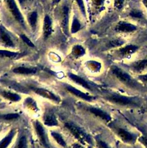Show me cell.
<instances>
[{"label":"cell","mask_w":147,"mask_h":148,"mask_svg":"<svg viewBox=\"0 0 147 148\" xmlns=\"http://www.w3.org/2000/svg\"><path fill=\"white\" fill-rule=\"evenodd\" d=\"M6 3L7 4V6L15 18V19L22 26L25 27V23L24 20L23 18L22 15L21 14V13L20 12L18 8L17 7L16 3L15 2L14 0H5Z\"/></svg>","instance_id":"52a82bcc"},{"label":"cell","mask_w":147,"mask_h":148,"mask_svg":"<svg viewBox=\"0 0 147 148\" xmlns=\"http://www.w3.org/2000/svg\"><path fill=\"white\" fill-rule=\"evenodd\" d=\"M0 40L7 47H13L14 43L10 35L2 25H0Z\"/></svg>","instance_id":"30bf717a"},{"label":"cell","mask_w":147,"mask_h":148,"mask_svg":"<svg viewBox=\"0 0 147 148\" xmlns=\"http://www.w3.org/2000/svg\"><path fill=\"white\" fill-rule=\"evenodd\" d=\"M52 32V22L48 16H46L44 20L43 32L45 39H47Z\"/></svg>","instance_id":"5bb4252c"},{"label":"cell","mask_w":147,"mask_h":148,"mask_svg":"<svg viewBox=\"0 0 147 148\" xmlns=\"http://www.w3.org/2000/svg\"><path fill=\"white\" fill-rule=\"evenodd\" d=\"M145 101H146V102H147V97H146V98H145Z\"/></svg>","instance_id":"60d3db41"},{"label":"cell","mask_w":147,"mask_h":148,"mask_svg":"<svg viewBox=\"0 0 147 148\" xmlns=\"http://www.w3.org/2000/svg\"><path fill=\"white\" fill-rule=\"evenodd\" d=\"M51 135L53 136V138L55 139L56 142H58L61 146H62L63 147H65L66 144L63 139V138L61 136L60 134H59L57 132H51Z\"/></svg>","instance_id":"603a6c76"},{"label":"cell","mask_w":147,"mask_h":148,"mask_svg":"<svg viewBox=\"0 0 147 148\" xmlns=\"http://www.w3.org/2000/svg\"><path fill=\"white\" fill-rule=\"evenodd\" d=\"M137 27L130 23L120 21L116 26V30L123 32H130L136 30Z\"/></svg>","instance_id":"7c38bea8"},{"label":"cell","mask_w":147,"mask_h":148,"mask_svg":"<svg viewBox=\"0 0 147 148\" xmlns=\"http://www.w3.org/2000/svg\"><path fill=\"white\" fill-rule=\"evenodd\" d=\"M142 2H143L144 5L145 6V7L147 8V0H143Z\"/></svg>","instance_id":"8d00e7d4"},{"label":"cell","mask_w":147,"mask_h":148,"mask_svg":"<svg viewBox=\"0 0 147 148\" xmlns=\"http://www.w3.org/2000/svg\"><path fill=\"white\" fill-rule=\"evenodd\" d=\"M16 148H27V139L25 136H22L20 139Z\"/></svg>","instance_id":"484cf974"},{"label":"cell","mask_w":147,"mask_h":148,"mask_svg":"<svg viewBox=\"0 0 147 148\" xmlns=\"http://www.w3.org/2000/svg\"><path fill=\"white\" fill-rule=\"evenodd\" d=\"M18 116L17 113H8L0 116V118L4 120H13L18 117Z\"/></svg>","instance_id":"4316f807"},{"label":"cell","mask_w":147,"mask_h":148,"mask_svg":"<svg viewBox=\"0 0 147 148\" xmlns=\"http://www.w3.org/2000/svg\"><path fill=\"white\" fill-rule=\"evenodd\" d=\"M130 15L135 18H141L142 17V13L140 10H133L130 13Z\"/></svg>","instance_id":"1f68e13d"},{"label":"cell","mask_w":147,"mask_h":148,"mask_svg":"<svg viewBox=\"0 0 147 148\" xmlns=\"http://www.w3.org/2000/svg\"><path fill=\"white\" fill-rule=\"evenodd\" d=\"M69 25V8L65 6L62 8V14L61 20V25L63 32L67 35Z\"/></svg>","instance_id":"8fae6325"},{"label":"cell","mask_w":147,"mask_h":148,"mask_svg":"<svg viewBox=\"0 0 147 148\" xmlns=\"http://www.w3.org/2000/svg\"><path fill=\"white\" fill-rule=\"evenodd\" d=\"M88 148H93L92 147V146H89V147Z\"/></svg>","instance_id":"ab89813d"},{"label":"cell","mask_w":147,"mask_h":148,"mask_svg":"<svg viewBox=\"0 0 147 148\" xmlns=\"http://www.w3.org/2000/svg\"><path fill=\"white\" fill-rule=\"evenodd\" d=\"M138 142H140L144 148H147V136L145 135H140L138 139Z\"/></svg>","instance_id":"f1b7e54d"},{"label":"cell","mask_w":147,"mask_h":148,"mask_svg":"<svg viewBox=\"0 0 147 148\" xmlns=\"http://www.w3.org/2000/svg\"><path fill=\"white\" fill-rule=\"evenodd\" d=\"M99 94L109 105L120 109H140L145 102L142 95L126 94L110 87H101Z\"/></svg>","instance_id":"7a4b0ae2"},{"label":"cell","mask_w":147,"mask_h":148,"mask_svg":"<svg viewBox=\"0 0 147 148\" xmlns=\"http://www.w3.org/2000/svg\"><path fill=\"white\" fill-rule=\"evenodd\" d=\"M20 37L21 38V39H22V40H23L27 45H28L29 46L32 47H33L35 46V45H34L33 43L31 41V40H29V39L27 36H25V35H24V34H21V35H20Z\"/></svg>","instance_id":"4dcf8cb0"},{"label":"cell","mask_w":147,"mask_h":148,"mask_svg":"<svg viewBox=\"0 0 147 148\" xmlns=\"http://www.w3.org/2000/svg\"><path fill=\"white\" fill-rule=\"evenodd\" d=\"M15 131L14 130H12L9 134L0 142V148H7L9 145L11 143Z\"/></svg>","instance_id":"2e32d148"},{"label":"cell","mask_w":147,"mask_h":148,"mask_svg":"<svg viewBox=\"0 0 147 148\" xmlns=\"http://www.w3.org/2000/svg\"><path fill=\"white\" fill-rule=\"evenodd\" d=\"M2 95L5 98H6L9 100L12 101H14V102L18 101L21 99V97L18 94L12 93V92H10L3 91L2 92Z\"/></svg>","instance_id":"ffe728a7"},{"label":"cell","mask_w":147,"mask_h":148,"mask_svg":"<svg viewBox=\"0 0 147 148\" xmlns=\"http://www.w3.org/2000/svg\"><path fill=\"white\" fill-rule=\"evenodd\" d=\"M96 145L97 148H114L108 142L97 136L95 138Z\"/></svg>","instance_id":"ac0fdd59"},{"label":"cell","mask_w":147,"mask_h":148,"mask_svg":"<svg viewBox=\"0 0 147 148\" xmlns=\"http://www.w3.org/2000/svg\"><path fill=\"white\" fill-rule=\"evenodd\" d=\"M24 1H25V0H18L19 2H20L21 4H22V3H23V2H24Z\"/></svg>","instance_id":"74e56055"},{"label":"cell","mask_w":147,"mask_h":148,"mask_svg":"<svg viewBox=\"0 0 147 148\" xmlns=\"http://www.w3.org/2000/svg\"><path fill=\"white\" fill-rule=\"evenodd\" d=\"M124 43H125V42L123 40L120 39H115V40H111V41L110 42L109 45H108V47H115L120 46Z\"/></svg>","instance_id":"d4e9b609"},{"label":"cell","mask_w":147,"mask_h":148,"mask_svg":"<svg viewBox=\"0 0 147 148\" xmlns=\"http://www.w3.org/2000/svg\"><path fill=\"white\" fill-rule=\"evenodd\" d=\"M13 72L19 74H31L36 72V69L34 68H29L23 66H19L13 69Z\"/></svg>","instance_id":"e0dca14e"},{"label":"cell","mask_w":147,"mask_h":148,"mask_svg":"<svg viewBox=\"0 0 147 148\" xmlns=\"http://www.w3.org/2000/svg\"><path fill=\"white\" fill-rule=\"evenodd\" d=\"M0 55H2L5 57H14L17 55V53L9 51L7 50H0Z\"/></svg>","instance_id":"83f0119b"},{"label":"cell","mask_w":147,"mask_h":148,"mask_svg":"<svg viewBox=\"0 0 147 148\" xmlns=\"http://www.w3.org/2000/svg\"><path fill=\"white\" fill-rule=\"evenodd\" d=\"M135 77L142 84L147 87V72L135 75Z\"/></svg>","instance_id":"cb8c5ba5"},{"label":"cell","mask_w":147,"mask_h":148,"mask_svg":"<svg viewBox=\"0 0 147 148\" xmlns=\"http://www.w3.org/2000/svg\"><path fill=\"white\" fill-rule=\"evenodd\" d=\"M67 89L69 91H70V92H71L72 94H74L75 95L78 97L79 98L86 101H88V102H91L95 99H96V97L95 96H92V95H90L88 94L84 93L78 90H77V88L71 87L70 86H69L67 87Z\"/></svg>","instance_id":"9c48e42d"},{"label":"cell","mask_w":147,"mask_h":148,"mask_svg":"<svg viewBox=\"0 0 147 148\" xmlns=\"http://www.w3.org/2000/svg\"><path fill=\"white\" fill-rule=\"evenodd\" d=\"M127 69L135 76L145 73L147 70V58L140 60L131 63Z\"/></svg>","instance_id":"5b68a950"},{"label":"cell","mask_w":147,"mask_h":148,"mask_svg":"<svg viewBox=\"0 0 147 148\" xmlns=\"http://www.w3.org/2000/svg\"><path fill=\"white\" fill-rule=\"evenodd\" d=\"M75 1L77 2L81 12H82V13L84 14V16H85V14H86L85 8V6H84L83 1L82 0H75Z\"/></svg>","instance_id":"d6a6232c"},{"label":"cell","mask_w":147,"mask_h":148,"mask_svg":"<svg viewBox=\"0 0 147 148\" xmlns=\"http://www.w3.org/2000/svg\"><path fill=\"white\" fill-rule=\"evenodd\" d=\"M110 131L123 143L134 145L140 136V134L134 131L118 120H112L107 124Z\"/></svg>","instance_id":"3957f363"},{"label":"cell","mask_w":147,"mask_h":148,"mask_svg":"<svg viewBox=\"0 0 147 148\" xmlns=\"http://www.w3.org/2000/svg\"><path fill=\"white\" fill-rule=\"evenodd\" d=\"M89 111L96 117L105 123L106 125L113 119L110 113L103 109L97 107H91L89 109Z\"/></svg>","instance_id":"8992f818"},{"label":"cell","mask_w":147,"mask_h":148,"mask_svg":"<svg viewBox=\"0 0 147 148\" xmlns=\"http://www.w3.org/2000/svg\"><path fill=\"white\" fill-rule=\"evenodd\" d=\"M65 126L74 136V137L82 143L85 144L86 143L89 144L91 146L93 145V141L91 136L86 134L82 128L71 123H66Z\"/></svg>","instance_id":"277c9868"},{"label":"cell","mask_w":147,"mask_h":148,"mask_svg":"<svg viewBox=\"0 0 147 148\" xmlns=\"http://www.w3.org/2000/svg\"><path fill=\"white\" fill-rule=\"evenodd\" d=\"M37 19V13L36 12H32L29 13L28 16V21L30 25L33 29L36 27Z\"/></svg>","instance_id":"44dd1931"},{"label":"cell","mask_w":147,"mask_h":148,"mask_svg":"<svg viewBox=\"0 0 147 148\" xmlns=\"http://www.w3.org/2000/svg\"><path fill=\"white\" fill-rule=\"evenodd\" d=\"M108 84L112 88L122 90L130 94H147V87L142 84L127 69L117 65H111L106 74Z\"/></svg>","instance_id":"6da1fadb"},{"label":"cell","mask_w":147,"mask_h":148,"mask_svg":"<svg viewBox=\"0 0 147 148\" xmlns=\"http://www.w3.org/2000/svg\"><path fill=\"white\" fill-rule=\"evenodd\" d=\"M73 53L76 56H81L85 53V51L82 47L80 46H77L73 49Z\"/></svg>","instance_id":"f546056e"},{"label":"cell","mask_w":147,"mask_h":148,"mask_svg":"<svg viewBox=\"0 0 147 148\" xmlns=\"http://www.w3.org/2000/svg\"><path fill=\"white\" fill-rule=\"evenodd\" d=\"M104 0H94V2L96 5H100L103 3Z\"/></svg>","instance_id":"e575fe53"},{"label":"cell","mask_w":147,"mask_h":148,"mask_svg":"<svg viewBox=\"0 0 147 148\" xmlns=\"http://www.w3.org/2000/svg\"><path fill=\"white\" fill-rule=\"evenodd\" d=\"M123 2L124 0H115L114 5L117 9H120L123 7Z\"/></svg>","instance_id":"836d02e7"},{"label":"cell","mask_w":147,"mask_h":148,"mask_svg":"<svg viewBox=\"0 0 147 148\" xmlns=\"http://www.w3.org/2000/svg\"><path fill=\"white\" fill-rule=\"evenodd\" d=\"M138 48L136 45H127L119 49L116 52V55L120 58H127L136 52Z\"/></svg>","instance_id":"ba28073f"},{"label":"cell","mask_w":147,"mask_h":148,"mask_svg":"<svg viewBox=\"0 0 147 148\" xmlns=\"http://www.w3.org/2000/svg\"><path fill=\"white\" fill-rule=\"evenodd\" d=\"M56 2H59L60 1V0H55Z\"/></svg>","instance_id":"f35d334b"},{"label":"cell","mask_w":147,"mask_h":148,"mask_svg":"<svg viewBox=\"0 0 147 148\" xmlns=\"http://www.w3.org/2000/svg\"><path fill=\"white\" fill-rule=\"evenodd\" d=\"M73 148H84V147L79 144H77V143H76L73 145Z\"/></svg>","instance_id":"d590c367"},{"label":"cell","mask_w":147,"mask_h":148,"mask_svg":"<svg viewBox=\"0 0 147 148\" xmlns=\"http://www.w3.org/2000/svg\"><path fill=\"white\" fill-rule=\"evenodd\" d=\"M44 124L48 126H54L58 125V121L53 114H48L44 117Z\"/></svg>","instance_id":"d6986e66"},{"label":"cell","mask_w":147,"mask_h":148,"mask_svg":"<svg viewBox=\"0 0 147 148\" xmlns=\"http://www.w3.org/2000/svg\"><path fill=\"white\" fill-rule=\"evenodd\" d=\"M80 28H81V24L80 21L76 17H74L73 18L72 24H71V32L72 34H74L77 31H78L80 29Z\"/></svg>","instance_id":"7402d4cb"},{"label":"cell","mask_w":147,"mask_h":148,"mask_svg":"<svg viewBox=\"0 0 147 148\" xmlns=\"http://www.w3.org/2000/svg\"><path fill=\"white\" fill-rule=\"evenodd\" d=\"M36 132L37 133V135L39 137V139L43 145L46 147H48V145H47V137H46V134L45 132V130L44 128L43 127L42 125L40 123V122H37L36 123Z\"/></svg>","instance_id":"4fadbf2b"},{"label":"cell","mask_w":147,"mask_h":148,"mask_svg":"<svg viewBox=\"0 0 147 148\" xmlns=\"http://www.w3.org/2000/svg\"><path fill=\"white\" fill-rule=\"evenodd\" d=\"M35 92L37 94H39L42 97H44L45 98H48L50 99H52V100H55V101L58 100V98L54 94H52L48 90H45L43 88H37V89H36Z\"/></svg>","instance_id":"9a60e30c"}]
</instances>
